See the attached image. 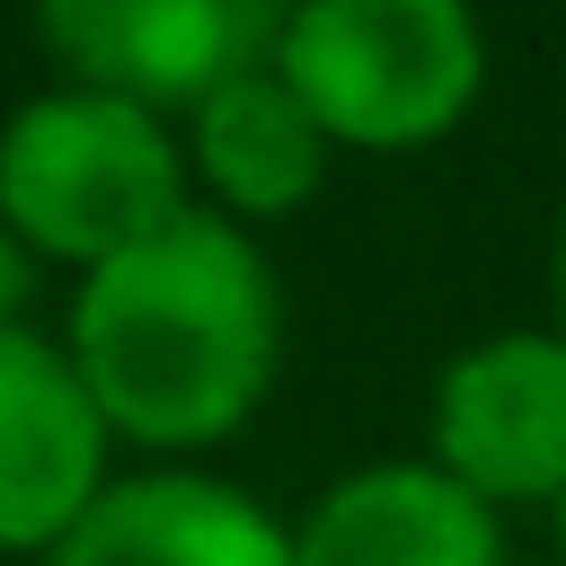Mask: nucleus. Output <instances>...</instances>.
Returning a JSON list of instances; mask_svg holds the SVG:
<instances>
[{"label":"nucleus","mask_w":566,"mask_h":566,"mask_svg":"<svg viewBox=\"0 0 566 566\" xmlns=\"http://www.w3.org/2000/svg\"><path fill=\"white\" fill-rule=\"evenodd\" d=\"M62 354L97 398L106 433L150 451L230 442L265 407L283 363L274 265L239 221L186 203L168 230L80 274Z\"/></svg>","instance_id":"f257e3e1"},{"label":"nucleus","mask_w":566,"mask_h":566,"mask_svg":"<svg viewBox=\"0 0 566 566\" xmlns=\"http://www.w3.org/2000/svg\"><path fill=\"white\" fill-rule=\"evenodd\" d=\"M274 71L327 150H424L486 88V35L460 0H301L274 27Z\"/></svg>","instance_id":"f03ea898"},{"label":"nucleus","mask_w":566,"mask_h":566,"mask_svg":"<svg viewBox=\"0 0 566 566\" xmlns=\"http://www.w3.org/2000/svg\"><path fill=\"white\" fill-rule=\"evenodd\" d=\"M177 212H186V150L168 142L159 115L97 88H44L0 124V221L35 256L97 274Z\"/></svg>","instance_id":"7ed1b4c3"},{"label":"nucleus","mask_w":566,"mask_h":566,"mask_svg":"<svg viewBox=\"0 0 566 566\" xmlns=\"http://www.w3.org/2000/svg\"><path fill=\"white\" fill-rule=\"evenodd\" d=\"M283 9L265 0H53L35 9V44L53 53L62 88L124 97L142 115L203 106L221 80L274 62Z\"/></svg>","instance_id":"20e7f679"},{"label":"nucleus","mask_w":566,"mask_h":566,"mask_svg":"<svg viewBox=\"0 0 566 566\" xmlns=\"http://www.w3.org/2000/svg\"><path fill=\"white\" fill-rule=\"evenodd\" d=\"M433 469L486 513L566 495V336L504 327L442 363L433 380Z\"/></svg>","instance_id":"39448f33"},{"label":"nucleus","mask_w":566,"mask_h":566,"mask_svg":"<svg viewBox=\"0 0 566 566\" xmlns=\"http://www.w3.org/2000/svg\"><path fill=\"white\" fill-rule=\"evenodd\" d=\"M106 416L71 354L35 327H0V548L44 557L106 495Z\"/></svg>","instance_id":"423d86ee"},{"label":"nucleus","mask_w":566,"mask_h":566,"mask_svg":"<svg viewBox=\"0 0 566 566\" xmlns=\"http://www.w3.org/2000/svg\"><path fill=\"white\" fill-rule=\"evenodd\" d=\"M44 566H292V531L230 478L150 469L106 478V495L44 548Z\"/></svg>","instance_id":"0eeeda50"},{"label":"nucleus","mask_w":566,"mask_h":566,"mask_svg":"<svg viewBox=\"0 0 566 566\" xmlns=\"http://www.w3.org/2000/svg\"><path fill=\"white\" fill-rule=\"evenodd\" d=\"M292 566H504V522L433 460H371L301 513Z\"/></svg>","instance_id":"6e6552de"},{"label":"nucleus","mask_w":566,"mask_h":566,"mask_svg":"<svg viewBox=\"0 0 566 566\" xmlns=\"http://www.w3.org/2000/svg\"><path fill=\"white\" fill-rule=\"evenodd\" d=\"M186 186H203L221 203V221H283L327 186V133L310 124V106L283 88L274 62L221 80L195 115H186Z\"/></svg>","instance_id":"1a4fd4ad"},{"label":"nucleus","mask_w":566,"mask_h":566,"mask_svg":"<svg viewBox=\"0 0 566 566\" xmlns=\"http://www.w3.org/2000/svg\"><path fill=\"white\" fill-rule=\"evenodd\" d=\"M35 265H44V256H35V248H27V239L0 221V327H27V301H35Z\"/></svg>","instance_id":"9d476101"},{"label":"nucleus","mask_w":566,"mask_h":566,"mask_svg":"<svg viewBox=\"0 0 566 566\" xmlns=\"http://www.w3.org/2000/svg\"><path fill=\"white\" fill-rule=\"evenodd\" d=\"M557 336H566V221H557Z\"/></svg>","instance_id":"9b49d317"},{"label":"nucleus","mask_w":566,"mask_h":566,"mask_svg":"<svg viewBox=\"0 0 566 566\" xmlns=\"http://www.w3.org/2000/svg\"><path fill=\"white\" fill-rule=\"evenodd\" d=\"M548 513H557V566H566V495H557V504H548Z\"/></svg>","instance_id":"f8f14e48"}]
</instances>
